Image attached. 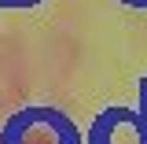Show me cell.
I'll return each instance as SVG.
<instances>
[{
  "label": "cell",
  "instance_id": "6da1fadb",
  "mask_svg": "<svg viewBox=\"0 0 147 144\" xmlns=\"http://www.w3.org/2000/svg\"><path fill=\"white\" fill-rule=\"evenodd\" d=\"M4 144H77V133L66 118L48 111H26L4 133Z\"/></svg>",
  "mask_w": 147,
  "mask_h": 144
},
{
  "label": "cell",
  "instance_id": "7a4b0ae2",
  "mask_svg": "<svg viewBox=\"0 0 147 144\" xmlns=\"http://www.w3.org/2000/svg\"><path fill=\"white\" fill-rule=\"evenodd\" d=\"M129 4H136V8H147V0H129Z\"/></svg>",
  "mask_w": 147,
  "mask_h": 144
}]
</instances>
